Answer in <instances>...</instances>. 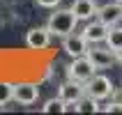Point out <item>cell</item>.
<instances>
[{"label": "cell", "instance_id": "obj_12", "mask_svg": "<svg viewBox=\"0 0 122 115\" xmlns=\"http://www.w3.org/2000/svg\"><path fill=\"white\" fill-rule=\"evenodd\" d=\"M74 110L76 113H99V104H97V99H92L90 95H83L78 101H76V106H74Z\"/></svg>", "mask_w": 122, "mask_h": 115}, {"label": "cell", "instance_id": "obj_1", "mask_svg": "<svg viewBox=\"0 0 122 115\" xmlns=\"http://www.w3.org/2000/svg\"><path fill=\"white\" fill-rule=\"evenodd\" d=\"M76 23H78V19H76V14L71 9H58V12H53L48 16L46 28L55 37H67L76 30Z\"/></svg>", "mask_w": 122, "mask_h": 115}, {"label": "cell", "instance_id": "obj_19", "mask_svg": "<svg viewBox=\"0 0 122 115\" xmlns=\"http://www.w3.org/2000/svg\"><path fill=\"white\" fill-rule=\"evenodd\" d=\"M117 2H122V0H117Z\"/></svg>", "mask_w": 122, "mask_h": 115}, {"label": "cell", "instance_id": "obj_2", "mask_svg": "<svg viewBox=\"0 0 122 115\" xmlns=\"http://www.w3.org/2000/svg\"><path fill=\"white\" fill-rule=\"evenodd\" d=\"M97 74L95 62L90 60L88 55H78V58H71V62L67 65V78L78 83H88L92 76Z\"/></svg>", "mask_w": 122, "mask_h": 115}, {"label": "cell", "instance_id": "obj_4", "mask_svg": "<svg viewBox=\"0 0 122 115\" xmlns=\"http://www.w3.org/2000/svg\"><path fill=\"white\" fill-rule=\"evenodd\" d=\"M90 41L83 37V35H67L62 37V51L69 55V58H78V55H88Z\"/></svg>", "mask_w": 122, "mask_h": 115}, {"label": "cell", "instance_id": "obj_6", "mask_svg": "<svg viewBox=\"0 0 122 115\" xmlns=\"http://www.w3.org/2000/svg\"><path fill=\"white\" fill-rule=\"evenodd\" d=\"M51 30H48L46 25L44 28H30L28 30V35H25V46L28 48H32V51H44V48L51 44Z\"/></svg>", "mask_w": 122, "mask_h": 115}, {"label": "cell", "instance_id": "obj_10", "mask_svg": "<svg viewBox=\"0 0 122 115\" xmlns=\"http://www.w3.org/2000/svg\"><path fill=\"white\" fill-rule=\"evenodd\" d=\"M97 19H102L108 25H117L122 21V2H111V5H102L97 9Z\"/></svg>", "mask_w": 122, "mask_h": 115}, {"label": "cell", "instance_id": "obj_7", "mask_svg": "<svg viewBox=\"0 0 122 115\" xmlns=\"http://www.w3.org/2000/svg\"><path fill=\"white\" fill-rule=\"evenodd\" d=\"M12 99L21 106H30V104H35L39 99V88L35 83H19V85H14Z\"/></svg>", "mask_w": 122, "mask_h": 115}, {"label": "cell", "instance_id": "obj_17", "mask_svg": "<svg viewBox=\"0 0 122 115\" xmlns=\"http://www.w3.org/2000/svg\"><path fill=\"white\" fill-rule=\"evenodd\" d=\"M2 2H7V5H16L19 0H2Z\"/></svg>", "mask_w": 122, "mask_h": 115}, {"label": "cell", "instance_id": "obj_8", "mask_svg": "<svg viewBox=\"0 0 122 115\" xmlns=\"http://www.w3.org/2000/svg\"><path fill=\"white\" fill-rule=\"evenodd\" d=\"M83 95H85V83L71 81V78H67V81L58 88V97H60L62 101H67V104H76Z\"/></svg>", "mask_w": 122, "mask_h": 115}, {"label": "cell", "instance_id": "obj_9", "mask_svg": "<svg viewBox=\"0 0 122 115\" xmlns=\"http://www.w3.org/2000/svg\"><path fill=\"white\" fill-rule=\"evenodd\" d=\"M88 58L95 62L97 69H106L111 65H115L117 62V53L115 51H111L108 46L102 48V46H95V48H88Z\"/></svg>", "mask_w": 122, "mask_h": 115}, {"label": "cell", "instance_id": "obj_15", "mask_svg": "<svg viewBox=\"0 0 122 115\" xmlns=\"http://www.w3.org/2000/svg\"><path fill=\"white\" fill-rule=\"evenodd\" d=\"M12 95H14V85L0 81V106H5V104L12 101Z\"/></svg>", "mask_w": 122, "mask_h": 115}, {"label": "cell", "instance_id": "obj_16", "mask_svg": "<svg viewBox=\"0 0 122 115\" xmlns=\"http://www.w3.org/2000/svg\"><path fill=\"white\" fill-rule=\"evenodd\" d=\"M39 7H46V9H53V7L60 5V0H35Z\"/></svg>", "mask_w": 122, "mask_h": 115}, {"label": "cell", "instance_id": "obj_3", "mask_svg": "<svg viewBox=\"0 0 122 115\" xmlns=\"http://www.w3.org/2000/svg\"><path fill=\"white\" fill-rule=\"evenodd\" d=\"M113 90H115V88H113L111 78L104 76V74H95L88 83H85V95H90L92 99H97V101L108 99V97L113 95Z\"/></svg>", "mask_w": 122, "mask_h": 115}, {"label": "cell", "instance_id": "obj_14", "mask_svg": "<svg viewBox=\"0 0 122 115\" xmlns=\"http://www.w3.org/2000/svg\"><path fill=\"white\" fill-rule=\"evenodd\" d=\"M41 113H46V115H53V113H67V101H62L60 97L48 99V101L41 106Z\"/></svg>", "mask_w": 122, "mask_h": 115}, {"label": "cell", "instance_id": "obj_18", "mask_svg": "<svg viewBox=\"0 0 122 115\" xmlns=\"http://www.w3.org/2000/svg\"><path fill=\"white\" fill-rule=\"evenodd\" d=\"M117 62L122 65V51H117Z\"/></svg>", "mask_w": 122, "mask_h": 115}, {"label": "cell", "instance_id": "obj_11", "mask_svg": "<svg viewBox=\"0 0 122 115\" xmlns=\"http://www.w3.org/2000/svg\"><path fill=\"white\" fill-rule=\"evenodd\" d=\"M97 0H74V5H71V12L76 14V19L78 21H90L97 16Z\"/></svg>", "mask_w": 122, "mask_h": 115}, {"label": "cell", "instance_id": "obj_13", "mask_svg": "<svg viewBox=\"0 0 122 115\" xmlns=\"http://www.w3.org/2000/svg\"><path fill=\"white\" fill-rule=\"evenodd\" d=\"M106 46L111 51H122V28L120 25H111L108 35H106Z\"/></svg>", "mask_w": 122, "mask_h": 115}, {"label": "cell", "instance_id": "obj_5", "mask_svg": "<svg viewBox=\"0 0 122 115\" xmlns=\"http://www.w3.org/2000/svg\"><path fill=\"white\" fill-rule=\"evenodd\" d=\"M108 30H111V25H108V23H104L102 19H90L81 35L90 41V44H102V41H106Z\"/></svg>", "mask_w": 122, "mask_h": 115}]
</instances>
